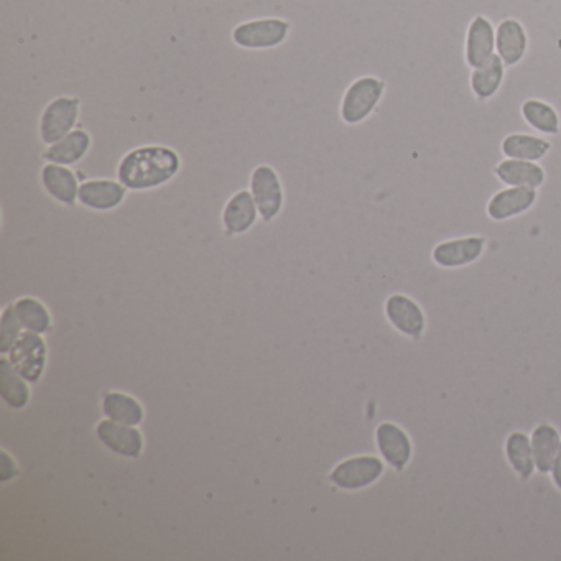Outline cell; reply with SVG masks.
I'll return each mask as SVG.
<instances>
[{"instance_id":"cell-1","label":"cell","mask_w":561,"mask_h":561,"mask_svg":"<svg viewBox=\"0 0 561 561\" xmlns=\"http://www.w3.org/2000/svg\"><path fill=\"white\" fill-rule=\"evenodd\" d=\"M180 153L168 145H140L121 158L117 180L130 191H149L167 185L180 173Z\"/></svg>"},{"instance_id":"cell-2","label":"cell","mask_w":561,"mask_h":561,"mask_svg":"<svg viewBox=\"0 0 561 561\" xmlns=\"http://www.w3.org/2000/svg\"><path fill=\"white\" fill-rule=\"evenodd\" d=\"M385 83L376 76H362L349 84L341 106L339 117L348 126H357L366 122L376 112L384 98Z\"/></svg>"},{"instance_id":"cell-3","label":"cell","mask_w":561,"mask_h":561,"mask_svg":"<svg viewBox=\"0 0 561 561\" xmlns=\"http://www.w3.org/2000/svg\"><path fill=\"white\" fill-rule=\"evenodd\" d=\"M81 116V99L78 96H58L51 99L40 116L38 134L43 144L53 145L73 132Z\"/></svg>"},{"instance_id":"cell-4","label":"cell","mask_w":561,"mask_h":561,"mask_svg":"<svg viewBox=\"0 0 561 561\" xmlns=\"http://www.w3.org/2000/svg\"><path fill=\"white\" fill-rule=\"evenodd\" d=\"M290 22L277 17L242 22L232 30V42L244 50H270L285 43L290 35Z\"/></svg>"},{"instance_id":"cell-5","label":"cell","mask_w":561,"mask_h":561,"mask_svg":"<svg viewBox=\"0 0 561 561\" xmlns=\"http://www.w3.org/2000/svg\"><path fill=\"white\" fill-rule=\"evenodd\" d=\"M384 463V459L377 456H353L334 466L330 481L343 491H361L384 476Z\"/></svg>"},{"instance_id":"cell-6","label":"cell","mask_w":561,"mask_h":561,"mask_svg":"<svg viewBox=\"0 0 561 561\" xmlns=\"http://www.w3.org/2000/svg\"><path fill=\"white\" fill-rule=\"evenodd\" d=\"M251 193L264 223H272L282 213L285 193L282 180L272 165L262 163L252 170Z\"/></svg>"},{"instance_id":"cell-7","label":"cell","mask_w":561,"mask_h":561,"mask_svg":"<svg viewBox=\"0 0 561 561\" xmlns=\"http://www.w3.org/2000/svg\"><path fill=\"white\" fill-rule=\"evenodd\" d=\"M9 361L25 381L38 382L47 366V344L40 334L25 331L10 348Z\"/></svg>"},{"instance_id":"cell-8","label":"cell","mask_w":561,"mask_h":561,"mask_svg":"<svg viewBox=\"0 0 561 561\" xmlns=\"http://www.w3.org/2000/svg\"><path fill=\"white\" fill-rule=\"evenodd\" d=\"M385 316L394 330L412 341L422 339L427 331V316L422 306L402 293H394L387 298Z\"/></svg>"},{"instance_id":"cell-9","label":"cell","mask_w":561,"mask_h":561,"mask_svg":"<svg viewBox=\"0 0 561 561\" xmlns=\"http://www.w3.org/2000/svg\"><path fill=\"white\" fill-rule=\"evenodd\" d=\"M377 450L390 468L402 473L413 458V443L397 423L382 422L376 428Z\"/></svg>"},{"instance_id":"cell-10","label":"cell","mask_w":561,"mask_h":561,"mask_svg":"<svg viewBox=\"0 0 561 561\" xmlns=\"http://www.w3.org/2000/svg\"><path fill=\"white\" fill-rule=\"evenodd\" d=\"M486 251L483 236L459 237L440 242L432 252V259L441 269H461L481 259Z\"/></svg>"},{"instance_id":"cell-11","label":"cell","mask_w":561,"mask_h":561,"mask_svg":"<svg viewBox=\"0 0 561 561\" xmlns=\"http://www.w3.org/2000/svg\"><path fill=\"white\" fill-rule=\"evenodd\" d=\"M496 55V28L486 15H476L469 22L464 58L471 70L486 65Z\"/></svg>"},{"instance_id":"cell-12","label":"cell","mask_w":561,"mask_h":561,"mask_svg":"<svg viewBox=\"0 0 561 561\" xmlns=\"http://www.w3.org/2000/svg\"><path fill=\"white\" fill-rule=\"evenodd\" d=\"M538 193L535 188L525 186H509L504 190L497 191L487 203V216L492 221L504 223L509 219L517 218L534 208L537 203Z\"/></svg>"},{"instance_id":"cell-13","label":"cell","mask_w":561,"mask_h":561,"mask_svg":"<svg viewBox=\"0 0 561 561\" xmlns=\"http://www.w3.org/2000/svg\"><path fill=\"white\" fill-rule=\"evenodd\" d=\"M127 188L119 180L96 178L88 180L79 186L78 201L84 208L106 213L119 208L127 196Z\"/></svg>"},{"instance_id":"cell-14","label":"cell","mask_w":561,"mask_h":561,"mask_svg":"<svg viewBox=\"0 0 561 561\" xmlns=\"http://www.w3.org/2000/svg\"><path fill=\"white\" fill-rule=\"evenodd\" d=\"M96 435L107 450L124 458H139L144 451V436L130 425L112 422L106 418L98 423Z\"/></svg>"},{"instance_id":"cell-15","label":"cell","mask_w":561,"mask_h":561,"mask_svg":"<svg viewBox=\"0 0 561 561\" xmlns=\"http://www.w3.org/2000/svg\"><path fill=\"white\" fill-rule=\"evenodd\" d=\"M251 190H241L229 198L223 209V228L228 236H242L251 231L259 218Z\"/></svg>"},{"instance_id":"cell-16","label":"cell","mask_w":561,"mask_h":561,"mask_svg":"<svg viewBox=\"0 0 561 561\" xmlns=\"http://www.w3.org/2000/svg\"><path fill=\"white\" fill-rule=\"evenodd\" d=\"M43 190L53 200L65 206H73L78 201L79 181L76 173L66 165L47 162L40 172Z\"/></svg>"},{"instance_id":"cell-17","label":"cell","mask_w":561,"mask_h":561,"mask_svg":"<svg viewBox=\"0 0 561 561\" xmlns=\"http://www.w3.org/2000/svg\"><path fill=\"white\" fill-rule=\"evenodd\" d=\"M529 48V35L517 19H504L496 27V53L504 65H519Z\"/></svg>"},{"instance_id":"cell-18","label":"cell","mask_w":561,"mask_h":561,"mask_svg":"<svg viewBox=\"0 0 561 561\" xmlns=\"http://www.w3.org/2000/svg\"><path fill=\"white\" fill-rule=\"evenodd\" d=\"M91 147H93V137L88 130L75 129L55 144L48 145L47 149L43 150L42 158L45 162L71 167L86 158Z\"/></svg>"},{"instance_id":"cell-19","label":"cell","mask_w":561,"mask_h":561,"mask_svg":"<svg viewBox=\"0 0 561 561\" xmlns=\"http://www.w3.org/2000/svg\"><path fill=\"white\" fill-rule=\"evenodd\" d=\"M494 175L506 186H525L535 190L547 180V173L542 165L527 160H515V158H506L497 163Z\"/></svg>"},{"instance_id":"cell-20","label":"cell","mask_w":561,"mask_h":561,"mask_svg":"<svg viewBox=\"0 0 561 561\" xmlns=\"http://www.w3.org/2000/svg\"><path fill=\"white\" fill-rule=\"evenodd\" d=\"M534 450L535 466L540 474H550L560 451L561 436L552 423H540L530 435Z\"/></svg>"},{"instance_id":"cell-21","label":"cell","mask_w":561,"mask_h":561,"mask_svg":"<svg viewBox=\"0 0 561 561\" xmlns=\"http://www.w3.org/2000/svg\"><path fill=\"white\" fill-rule=\"evenodd\" d=\"M506 458L510 469L520 481H529L537 471L532 441L527 433L514 432L507 436Z\"/></svg>"},{"instance_id":"cell-22","label":"cell","mask_w":561,"mask_h":561,"mask_svg":"<svg viewBox=\"0 0 561 561\" xmlns=\"http://www.w3.org/2000/svg\"><path fill=\"white\" fill-rule=\"evenodd\" d=\"M506 68L504 61L496 53L491 60L487 61L486 65L473 70L471 78H469V86L476 99L487 101L496 96L506 78Z\"/></svg>"},{"instance_id":"cell-23","label":"cell","mask_w":561,"mask_h":561,"mask_svg":"<svg viewBox=\"0 0 561 561\" xmlns=\"http://www.w3.org/2000/svg\"><path fill=\"white\" fill-rule=\"evenodd\" d=\"M102 413L112 422L137 427L144 420V408L139 400L124 392H107L102 399Z\"/></svg>"},{"instance_id":"cell-24","label":"cell","mask_w":561,"mask_h":561,"mask_svg":"<svg viewBox=\"0 0 561 561\" xmlns=\"http://www.w3.org/2000/svg\"><path fill=\"white\" fill-rule=\"evenodd\" d=\"M502 153L506 158L538 162L552 150V144L547 139L530 134H510L502 140Z\"/></svg>"},{"instance_id":"cell-25","label":"cell","mask_w":561,"mask_h":561,"mask_svg":"<svg viewBox=\"0 0 561 561\" xmlns=\"http://www.w3.org/2000/svg\"><path fill=\"white\" fill-rule=\"evenodd\" d=\"M522 117L532 129L537 130L542 135H558L561 130L560 114L557 109L548 104V102L540 101V99H527L522 104Z\"/></svg>"},{"instance_id":"cell-26","label":"cell","mask_w":561,"mask_h":561,"mask_svg":"<svg viewBox=\"0 0 561 561\" xmlns=\"http://www.w3.org/2000/svg\"><path fill=\"white\" fill-rule=\"evenodd\" d=\"M0 395L12 408H24L30 402L27 381L15 371L7 357L0 359Z\"/></svg>"},{"instance_id":"cell-27","label":"cell","mask_w":561,"mask_h":561,"mask_svg":"<svg viewBox=\"0 0 561 561\" xmlns=\"http://www.w3.org/2000/svg\"><path fill=\"white\" fill-rule=\"evenodd\" d=\"M14 305L15 313L19 316L24 330L43 334L50 331L51 315L47 306L33 297H22Z\"/></svg>"},{"instance_id":"cell-28","label":"cell","mask_w":561,"mask_h":561,"mask_svg":"<svg viewBox=\"0 0 561 561\" xmlns=\"http://www.w3.org/2000/svg\"><path fill=\"white\" fill-rule=\"evenodd\" d=\"M24 326L20 323L19 316L15 313L14 305L5 306L0 321V351L7 354L20 338Z\"/></svg>"},{"instance_id":"cell-29","label":"cell","mask_w":561,"mask_h":561,"mask_svg":"<svg viewBox=\"0 0 561 561\" xmlns=\"http://www.w3.org/2000/svg\"><path fill=\"white\" fill-rule=\"evenodd\" d=\"M17 476V466H15L14 459L10 458L7 451H2V481H9V479Z\"/></svg>"},{"instance_id":"cell-30","label":"cell","mask_w":561,"mask_h":561,"mask_svg":"<svg viewBox=\"0 0 561 561\" xmlns=\"http://www.w3.org/2000/svg\"><path fill=\"white\" fill-rule=\"evenodd\" d=\"M550 474H552L553 484H555V487H557L558 491L561 492V445L560 451H558L557 458H555V463H553L552 471H550Z\"/></svg>"}]
</instances>
